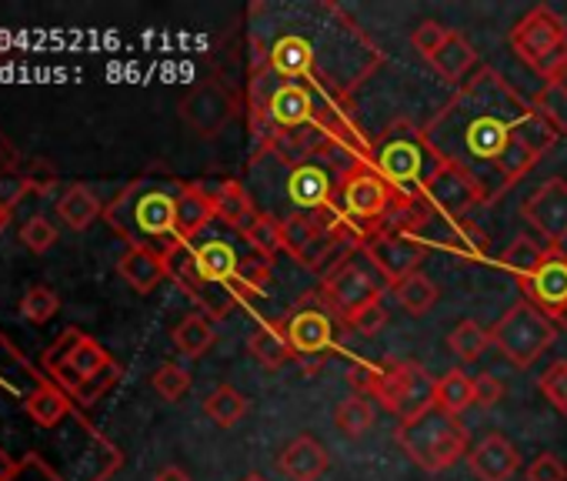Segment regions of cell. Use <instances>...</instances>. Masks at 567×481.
<instances>
[{"instance_id":"obj_52","label":"cell","mask_w":567,"mask_h":481,"mask_svg":"<svg viewBox=\"0 0 567 481\" xmlns=\"http://www.w3.org/2000/svg\"><path fill=\"white\" fill-rule=\"evenodd\" d=\"M504 398V385L494 378V375H477L474 378V405L481 408H491Z\"/></svg>"},{"instance_id":"obj_10","label":"cell","mask_w":567,"mask_h":481,"mask_svg":"<svg viewBox=\"0 0 567 481\" xmlns=\"http://www.w3.org/2000/svg\"><path fill=\"white\" fill-rule=\"evenodd\" d=\"M434 381L424 365L417 361H401V358H384L381 361V385L374 398L381 401L384 411L398 415V424L421 418L424 411L434 408Z\"/></svg>"},{"instance_id":"obj_14","label":"cell","mask_w":567,"mask_h":481,"mask_svg":"<svg viewBox=\"0 0 567 481\" xmlns=\"http://www.w3.org/2000/svg\"><path fill=\"white\" fill-rule=\"evenodd\" d=\"M284 194L295 204V214H324L338 211V184L341 177L324 161H305L284 167Z\"/></svg>"},{"instance_id":"obj_59","label":"cell","mask_w":567,"mask_h":481,"mask_svg":"<svg viewBox=\"0 0 567 481\" xmlns=\"http://www.w3.org/2000/svg\"><path fill=\"white\" fill-rule=\"evenodd\" d=\"M240 481H267V478H264V474H257V471H250V474H244Z\"/></svg>"},{"instance_id":"obj_22","label":"cell","mask_w":567,"mask_h":481,"mask_svg":"<svg viewBox=\"0 0 567 481\" xmlns=\"http://www.w3.org/2000/svg\"><path fill=\"white\" fill-rule=\"evenodd\" d=\"M214 194L204 184H184L177 201V240L181 245H194L204 234V227L214 221Z\"/></svg>"},{"instance_id":"obj_33","label":"cell","mask_w":567,"mask_h":481,"mask_svg":"<svg viewBox=\"0 0 567 481\" xmlns=\"http://www.w3.org/2000/svg\"><path fill=\"white\" fill-rule=\"evenodd\" d=\"M334 424L341 428V434L344 438H364L368 431H371V424H374V405H371V398H364V395H348L341 405H338V411H334Z\"/></svg>"},{"instance_id":"obj_24","label":"cell","mask_w":567,"mask_h":481,"mask_svg":"<svg viewBox=\"0 0 567 481\" xmlns=\"http://www.w3.org/2000/svg\"><path fill=\"white\" fill-rule=\"evenodd\" d=\"M427 64L437 71L441 81L461 88V84L467 81V74L477 68V51H474V44H471L461 31H454V34L447 38V44H444L434 58H427Z\"/></svg>"},{"instance_id":"obj_43","label":"cell","mask_w":567,"mask_h":481,"mask_svg":"<svg viewBox=\"0 0 567 481\" xmlns=\"http://www.w3.org/2000/svg\"><path fill=\"white\" fill-rule=\"evenodd\" d=\"M21 240H24V248L34 252V255H44L58 245V227L48 221V217H31L24 221L21 227Z\"/></svg>"},{"instance_id":"obj_23","label":"cell","mask_w":567,"mask_h":481,"mask_svg":"<svg viewBox=\"0 0 567 481\" xmlns=\"http://www.w3.org/2000/svg\"><path fill=\"white\" fill-rule=\"evenodd\" d=\"M214 194V214L220 224H227L230 231H247L257 221V204L250 197V191L240 181H220L217 187H210Z\"/></svg>"},{"instance_id":"obj_8","label":"cell","mask_w":567,"mask_h":481,"mask_svg":"<svg viewBox=\"0 0 567 481\" xmlns=\"http://www.w3.org/2000/svg\"><path fill=\"white\" fill-rule=\"evenodd\" d=\"M401 207L404 204L388 187V181L374 171L371 161H364L354 171H348L341 177V184H338V211L364 237H371L378 231H391Z\"/></svg>"},{"instance_id":"obj_40","label":"cell","mask_w":567,"mask_h":481,"mask_svg":"<svg viewBox=\"0 0 567 481\" xmlns=\"http://www.w3.org/2000/svg\"><path fill=\"white\" fill-rule=\"evenodd\" d=\"M111 361H114V358L107 355V348H104L97 338H84V341L74 348V355H71V361H68V365H71L81 378H91V375L104 371Z\"/></svg>"},{"instance_id":"obj_38","label":"cell","mask_w":567,"mask_h":481,"mask_svg":"<svg viewBox=\"0 0 567 481\" xmlns=\"http://www.w3.org/2000/svg\"><path fill=\"white\" fill-rule=\"evenodd\" d=\"M151 385L154 391L164 398V401H181L187 391H190V371L174 365V361H164L154 375H151Z\"/></svg>"},{"instance_id":"obj_45","label":"cell","mask_w":567,"mask_h":481,"mask_svg":"<svg viewBox=\"0 0 567 481\" xmlns=\"http://www.w3.org/2000/svg\"><path fill=\"white\" fill-rule=\"evenodd\" d=\"M348 388L354 391V395H364V398H374V391H378V385H381V361H351V368H348Z\"/></svg>"},{"instance_id":"obj_5","label":"cell","mask_w":567,"mask_h":481,"mask_svg":"<svg viewBox=\"0 0 567 481\" xmlns=\"http://www.w3.org/2000/svg\"><path fill=\"white\" fill-rule=\"evenodd\" d=\"M371 164L404 207H417L431 184L447 171L441 154L424 137V127L408 117L391 121L378 141H371Z\"/></svg>"},{"instance_id":"obj_9","label":"cell","mask_w":567,"mask_h":481,"mask_svg":"<svg viewBox=\"0 0 567 481\" xmlns=\"http://www.w3.org/2000/svg\"><path fill=\"white\" fill-rule=\"evenodd\" d=\"M557 338L554 321L537 311L530 301L511 305L491 328V345L514 365V368H530Z\"/></svg>"},{"instance_id":"obj_20","label":"cell","mask_w":567,"mask_h":481,"mask_svg":"<svg viewBox=\"0 0 567 481\" xmlns=\"http://www.w3.org/2000/svg\"><path fill=\"white\" fill-rule=\"evenodd\" d=\"M117 275L137 295H151L164 278H171L167 252H157V248H127L121 255V262H117Z\"/></svg>"},{"instance_id":"obj_21","label":"cell","mask_w":567,"mask_h":481,"mask_svg":"<svg viewBox=\"0 0 567 481\" xmlns=\"http://www.w3.org/2000/svg\"><path fill=\"white\" fill-rule=\"evenodd\" d=\"M328 464H331V458H328L324 444L311 434H298L277 458V468L291 481H318L328 471Z\"/></svg>"},{"instance_id":"obj_55","label":"cell","mask_w":567,"mask_h":481,"mask_svg":"<svg viewBox=\"0 0 567 481\" xmlns=\"http://www.w3.org/2000/svg\"><path fill=\"white\" fill-rule=\"evenodd\" d=\"M18 167H21V154L8 141V134L0 131V174H18Z\"/></svg>"},{"instance_id":"obj_47","label":"cell","mask_w":567,"mask_h":481,"mask_svg":"<svg viewBox=\"0 0 567 481\" xmlns=\"http://www.w3.org/2000/svg\"><path fill=\"white\" fill-rule=\"evenodd\" d=\"M527 481H567V464L554 451H544L527 464Z\"/></svg>"},{"instance_id":"obj_54","label":"cell","mask_w":567,"mask_h":481,"mask_svg":"<svg viewBox=\"0 0 567 481\" xmlns=\"http://www.w3.org/2000/svg\"><path fill=\"white\" fill-rule=\"evenodd\" d=\"M544 88L550 91H564L567 94V51L544 71Z\"/></svg>"},{"instance_id":"obj_29","label":"cell","mask_w":567,"mask_h":481,"mask_svg":"<svg viewBox=\"0 0 567 481\" xmlns=\"http://www.w3.org/2000/svg\"><path fill=\"white\" fill-rule=\"evenodd\" d=\"M471 405H474V378L464 368H451L434 381V408L461 418Z\"/></svg>"},{"instance_id":"obj_42","label":"cell","mask_w":567,"mask_h":481,"mask_svg":"<svg viewBox=\"0 0 567 481\" xmlns=\"http://www.w3.org/2000/svg\"><path fill=\"white\" fill-rule=\"evenodd\" d=\"M451 34H454V31H451L447 24H441V21H421V24L414 28V34H411V44H414V51L424 54V61H427V58H434V54L447 44Z\"/></svg>"},{"instance_id":"obj_12","label":"cell","mask_w":567,"mask_h":481,"mask_svg":"<svg viewBox=\"0 0 567 481\" xmlns=\"http://www.w3.org/2000/svg\"><path fill=\"white\" fill-rule=\"evenodd\" d=\"M240 104L244 101L230 84H224L220 78H207L181 98L177 114L197 137L210 141L227 131V124L240 114Z\"/></svg>"},{"instance_id":"obj_34","label":"cell","mask_w":567,"mask_h":481,"mask_svg":"<svg viewBox=\"0 0 567 481\" xmlns=\"http://www.w3.org/2000/svg\"><path fill=\"white\" fill-rule=\"evenodd\" d=\"M487 345H491V331H484L474 318H464V321L447 335V351H451L457 361H464V365L477 361V358L484 355Z\"/></svg>"},{"instance_id":"obj_25","label":"cell","mask_w":567,"mask_h":481,"mask_svg":"<svg viewBox=\"0 0 567 481\" xmlns=\"http://www.w3.org/2000/svg\"><path fill=\"white\" fill-rule=\"evenodd\" d=\"M247 351L254 361H260L267 371H277L284 361H291V345H288V331H284V321H260L250 338H247Z\"/></svg>"},{"instance_id":"obj_53","label":"cell","mask_w":567,"mask_h":481,"mask_svg":"<svg viewBox=\"0 0 567 481\" xmlns=\"http://www.w3.org/2000/svg\"><path fill=\"white\" fill-rule=\"evenodd\" d=\"M28 174V184H31V191L34 194H48L51 187H54V181H58V174H54V167H48L44 161H38L31 171H24Z\"/></svg>"},{"instance_id":"obj_7","label":"cell","mask_w":567,"mask_h":481,"mask_svg":"<svg viewBox=\"0 0 567 481\" xmlns=\"http://www.w3.org/2000/svg\"><path fill=\"white\" fill-rule=\"evenodd\" d=\"M394 441L424 471H444L457 458L471 454V431H467V424L457 415H447L441 408H431L421 418L398 424L394 428Z\"/></svg>"},{"instance_id":"obj_58","label":"cell","mask_w":567,"mask_h":481,"mask_svg":"<svg viewBox=\"0 0 567 481\" xmlns=\"http://www.w3.org/2000/svg\"><path fill=\"white\" fill-rule=\"evenodd\" d=\"M11 224V211L8 207H0V231H4Z\"/></svg>"},{"instance_id":"obj_30","label":"cell","mask_w":567,"mask_h":481,"mask_svg":"<svg viewBox=\"0 0 567 481\" xmlns=\"http://www.w3.org/2000/svg\"><path fill=\"white\" fill-rule=\"evenodd\" d=\"M28 415L41 424V428H54L64 421V415L71 411V395L61 385H41L28 395L24 401Z\"/></svg>"},{"instance_id":"obj_11","label":"cell","mask_w":567,"mask_h":481,"mask_svg":"<svg viewBox=\"0 0 567 481\" xmlns=\"http://www.w3.org/2000/svg\"><path fill=\"white\" fill-rule=\"evenodd\" d=\"M511 48L527 68L544 74L567 51V21L554 8L537 4L511 28Z\"/></svg>"},{"instance_id":"obj_15","label":"cell","mask_w":567,"mask_h":481,"mask_svg":"<svg viewBox=\"0 0 567 481\" xmlns=\"http://www.w3.org/2000/svg\"><path fill=\"white\" fill-rule=\"evenodd\" d=\"M524 221L530 224L534 237L547 248H564L567 240V181L547 177L537 191H530L520 204Z\"/></svg>"},{"instance_id":"obj_32","label":"cell","mask_w":567,"mask_h":481,"mask_svg":"<svg viewBox=\"0 0 567 481\" xmlns=\"http://www.w3.org/2000/svg\"><path fill=\"white\" fill-rule=\"evenodd\" d=\"M244 240L254 248V255H260L264 262L274 265V258L284 252V224L277 214H257V221L244 231Z\"/></svg>"},{"instance_id":"obj_37","label":"cell","mask_w":567,"mask_h":481,"mask_svg":"<svg viewBox=\"0 0 567 481\" xmlns=\"http://www.w3.org/2000/svg\"><path fill=\"white\" fill-rule=\"evenodd\" d=\"M557 137H560V134L550 127V121H547V117L530 104V114L524 117V124H520V131H517V141H520V144L537 157V161H540V157L557 144Z\"/></svg>"},{"instance_id":"obj_41","label":"cell","mask_w":567,"mask_h":481,"mask_svg":"<svg viewBox=\"0 0 567 481\" xmlns=\"http://www.w3.org/2000/svg\"><path fill=\"white\" fill-rule=\"evenodd\" d=\"M530 104L550 121V127H554L560 137H567V94H564V91L540 88V91L530 98Z\"/></svg>"},{"instance_id":"obj_16","label":"cell","mask_w":567,"mask_h":481,"mask_svg":"<svg viewBox=\"0 0 567 481\" xmlns=\"http://www.w3.org/2000/svg\"><path fill=\"white\" fill-rule=\"evenodd\" d=\"M324 295H328V301L344 315V321L348 318H354L361 308H368V305H378L381 298H384V285L378 282V275H374V268L364 262H358V255L351 258V262H344L338 272H331L328 278H324V288H321Z\"/></svg>"},{"instance_id":"obj_1","label":"cell","mask_w":567,"mask_h":481,"mask_svg":"<svg viewBox=\"0 0 567 481\" xmlns=\"http://www.w3.org/2000/svg\"><path fill=\"white\" fill-rule=\"evenodd\" d=\"M384 68V51L331 0L247 8V74L315 84L348 104Z\"/></svg>"},{"instance_id":"obj_17","label":"cell","mask_w":567,"mask_h":481,"mask_svg":"<svg viewBox=\"0 0 567 481\" xmlns=\"http://www.w3.org/2000/svg\"><path fill=\"white\" fill-rule=\"evenodd\" d=\"M520 291H524V301H530L550 321H560V315L567 311V252L547 248L544 262L520 285Z\"/></svg>"},{"instance_id":"obj_46","label":"cell","mask_w":567,"mask_h":481,"mask_svg":"<svg viewBox=\"0 0 567 481\" xmlns=\"http://www.w3.org/2000/svg\"><path fill=\"white\" fill-rule=\"evenodd\" d=\"M117 378H121V368H117V361H111L104 371H97V375L84 378V385L74 391V398H78L81 405H94L97 398H104V395L117 385Z\"/></svg>"},{"instance_id":"obj_61","label":"cell","mask_w":567,"mask_h":481,"mask_svg":"<svg viewBox=\"0 0 567 481\" xmlns=\"http://www.w3.org/2000/svg\"><path fill=\"white\" fill-rule=\"evenodd\" d=\"M560 415H564V418H567V408H564V411H560Z\"/></svg>"},{"instance_id":"obj_44","label":"cell","mask_w":567,"mask_h":481,"mask_svg":"<svg viewBox=\"0 0 567 481\" xmlns=\"http://www.w3.org/2000/svg\"><path fill=\"white\" fill-rule=\"evenodd\" d=\"M537 388H540V395H544L557 411H564V408H567V361H554V365L537 378Z\"/></svg>"},{"instance_id":"obj_51","label":"cell","mask_w":567,"mask_h":481,"mask_svg":"<svg viewBox=\"0 0 567 481\" xmlns=\"http://www.w3.org/2000/svg\"><path fill=\"white\" fill-rule=\"evenodd\" d=\"M31 194V184H28V174H0V207L14 211L24 197Z\"/></svg>"},{"instance_id":"obj_26","label":"cell","mask_w":567,"mask_h":481,"mask_svg":"<svg viewBox=\"0 0 567 481\" xmlns=\"http://www.w3.org/2000/svg\"><path fill=\"white\" fill-rule=\"evenodd\" d=\"M58 214L71 231H87L97 217H104V204L97 201V194L87 184H71L58 197Z\"/></svg>"},{"instance_id":"obj_49","label":"cell","mask_w":567,"mask_h":481,"mask_svg":"<svg viewBox=\"0 0 567 481\" xmlns=\"http://www.w3.org/2000/svg\"><path fill=\"white\" fill-rule=\"evenodd\" d=\"M384 325H388V311H384L381 301H378V305H368V308H361L354 318H348V328H354V331L364 335V338H374Z\"/></svg>"},{"instance_id":"obj_56","label":"cell","mask_w":567,"mask_h":481,"mask_svg":"<svg viewBox=\"0 0 567 481\" xmlns=\"http://www.w3.org/2000/svg\"><path fill=\"white\" fill-rule=\"evenodd\" d=\"M154 481H190V474H187L181 464H164V468L154 474Z\"/></svg>"},{"instance_id":"obj_3","label":"cell","mask_w":567,"mask_h":481,"mask_svg":"<svg viewBox=\"0 0 567 481\" xmlns=\"http://www.w3.org/2000/svg\"><path fill=\"white\" fill-rule=\"evenodd\" d=\"M187 181L171 174H144L131 181L107 207L104 221L127 240V248L167 252L177 240V201Z\"/></svg>"},{"instance_id":"obj_35","label":"cell","mask_w":567,"mask_h":481,"mask_svg":"<svg viewBox=\"0 0 567 481\" xmlns=\"http://www.w3.org/2000/svg\"><path fill=\"white\" fill-rule=\"evenodd\" d=\"M270 272H274V265H270V262H264L260 255H247V258H240L237 282H234L237 301H240V305H247V301L260 298V295H264V288L270 285Z\"/></svg>"},{"instance_id":"obj_19","label":"cell","mask_w":567,"mask_h":481,"mask_svg":"<svg viewBox=\"0 0 567 481\" xmlns=\"http://www.w3.org/2000/svg\"><path fill=\"white\" fill-rule=\"evenodd\" d=\"M467 464L477 481H511L520 468V451L504 434H487L471 448Z\"/></svg>"},{"instance_id":"obj_31","label":"cell","mask_w":567,"mask_h":481,"mask_svg":"<svg viewBox=\"0 0 567 481\" xmlns=\"http://www.w3.org/2000/svg\"><path fill=\"white\" fill-rule=\"evenodd\" d=\"M247 411H250V401H247L234 385H217V388L204 398V415H207L217 428H234Z\"/></svg>"},{"instance_id":"obj_48","label":"cell","mask_w":567,"mask_h":481,"mask_svg":"<svg viewBox=\"0 0 567 481\" xmlns=\"http://www.w3.org/2000/svg\"><path fill=\"white\" fill-rule=\"evenodd\" d=\"M11 481H61V474L41 458V454H24L11 474Z\"/></svg>"},{"instance_id":"obj_6","label":"cell","mask_w":567,"mask_h":481,"mask_svg":"<svg viewBox=\"0 0 567 481\" xmlns=\"http://www.w3.org/2000/svg\"><path fill=\"white\" fill-rule=\"evenodd\" d=\"M280 321H284V331H288L291 358L301 365L305 378H315V371L324 368L331 355L341 351V325L348 321L328 301L324 291H308Z\"/></svg>"},{"instance_id":"obj_18","label":"cell","mask_w":567,"mask_h":481,"mask_svg":"<svg viewBox=\"0 0 567 481\" xmlns=\"http://www.w3.org/2000/svg\"><path fill=\"white\" fill-rule=\"evenodd\" d=\"M424 245H441L447 248L451 255L464 258V262H481L487 258V234L471 221V217H461V221H427L417 227V234Z\"/></svg>"},{"instance_id":"obj_36","label":"cell","mask_w":567,"mask_h":481,"mask_svg":"<svg viewBox=\"0 0 567 481\" xmlns=\"http://www.w3.org/2000/svg\"><path fill=\"white\" fill-rule=\"evenodd\" d=\"M394 298H398V305H401L408 315H427V311L437 305L441 291H437V285H434L431 278H424V275L417 272V275H411L408 282H401V285L394 288Z\"/></svg>"},{"instance_id":"obj_4","label":"cell","mask_w":567,"mask_h":481,"mask_svg":"<svg viewBox=\"0 0 567 481\" xmlns=\"http://www.w3.org/2000/svg\"><path fill=\"white\" fill-rule=\"evenodd\" d=\"M167 265L177 288L194 305H200V315H207L210 321H220L240 305L234 291L240 255L230 248V240L207 237L194 240V245H174L167 248Z\"/></svg>"},{"instance_id":"obj_2","label":"cell","mask_w":567,"mask_h":481,"mask_svg":"<svg viewBox=\"0 0 567 481\" xmlns=\"http://www.w3.org/2000/svg\"><path fill=\"white\" fill-rule=\"evenodd\" d=\"M527 114L530 101L497 68H477L431 114L424 137L451 171L471 181L481 204H494L537 164L517 141Z\"/></svg>"},{"instance_id":"obj_39","label":"cell","mask_w":567,"mask_h":481,"mask_svg":"<svg viewBox=\"0 0 567 481\" xmlns=\"http://www.w3.org/2000/svg\"><path fill=\"white\" fill-rule=\"evenodd\" d=\"M58 311H61V298H58L51 288H44V285H34V288L21 298V315H24L28 321H34V325L51 321Z\"/></svg>"},{"instance_id":"obj_50","label":"cell","mask_w":567,"mask_h":481,"mask_svg":"<svg viewBox=\"0 0 567 481\" xmlns=\"http://www.w3.org/2000/svg\"><path fill=\"white\" fill-rule=\"evenodd\" d=\"M84 338H87L84 331H78V328H68V331H64V335H61V338L51 345V351L44 355V365H48L51 371H54V368H61V365H68V361H71V355H74V348H78Z\"/></svg>"},{"instance_id":"obj_60","label":"cell","mask_w":567,"mask_h":481,"mask_svg":"<svg viewBox=\"0 0 567 481\" xmlns=\"http://www.w3.org/2000/svg\"><path fill=\"white\" fill-rule=\"evenodd\" d=\"M560 325H564V331H567V311L560 315Z\"/></svg>"},{"instance_id":"obj_57","label":"cell","mask_w":567,"mask_h":481,"mask_svg":"<svg viewBox=\"0 0 567 481\" xmlns=\"http://www.w3.org/2000/svg\"><path fill=\"white\" fill-rule=\"evenodd\" d=\"M14 468H18V461H14L4 448H0V481H11Z\"/></svg>"},{"instance_id":"obj_28","label":"cell","mask_w":567,"mask_h":481,"mask_svg":"<svg viewBox=\"0 0 567 481\" xmlns=\"http://www.w3.org/2000/svg\"><path fill=\"white\" fill-rule=\"evenodd\" d=\"M544 255H547V245L540 237H534V234H517L511 245L504 248V255H501V268L511 275V278H517V285H524L534 272H537V265L544 262Z\"/></svg>"},{"instance_id":"obj_27","label":"cell","mask_w":567,"mask_h":481,"mask_svg":"<svg viewBox=\"0 0 567 481\" xmlns=\"http://www.w3.org/2000/svg\"><path fill=\"white\" fill-rule=\"evenodd\" d=\"M171 341H174V348H177L184 358H190V361H194V358H204V355L214 348L217 331H214V325H210V318H207V315L190 311V315H184V318L174 325Z\"/></svg>"},{"instance_id":"obj_13","label":"cell","mask_w":567,"mask_h":481,"mask_svg":"<svg viewBox=\"0 0 567 481\" xmlns=\"http://www.w3.org/2000/svg\"><path fill=\"white\" fill-rule=\"evenodd\" d=\"M361 258L374 268V275H381L384 288L394 291L401 282L417 275L427 258V245L411 231H378L364 240Z\"/></svg>"}]
</instances>
